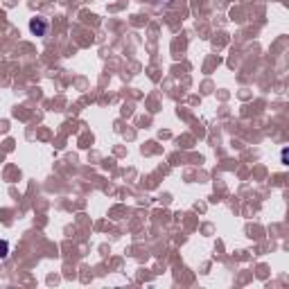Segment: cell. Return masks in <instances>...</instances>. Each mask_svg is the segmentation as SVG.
Masks as SVG:
<instances>
[{"label":"cell","mask_w":289,"mask_h":289,"mask_svg":"<svg viewBox=\"0 0 289 289\" xmlns=\"http://www.w3.org/2000/svg\"><path fill=\"white\" fill-rule=\"evenodd\" d=\"M30 32L32 34H37V37H45V32H48V20L43 16H34L30 20Z\"/></svg>","instance_id":"cell-1"},{"label":"cell","mask_w":289,"mask_h":289,"mask_svg":"<svg viewBox=\"0 0 289 289\" xmlns=\"http://www.w3.org/2000/svg\"><path fill=\"white\" fill-rule=\"evenodd\" d=\"M9 255V244L5 240H0V260H5Z\"/></svg>","instance_id":"cell-2"},{"label":"cell","mask_w":289,"mask_h":289,"mask_svg":"<svg viewBox=\"0 0 289 289\" xmlns=\"http://www.w3.org/2000/svg\"><path fill=\"white\" fill-rule=\"evenodd\" d=\"M280 160H283V165H287V147L280 152Z\"/></svg>","instance_id":"cell-3"}]
</instances>
